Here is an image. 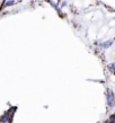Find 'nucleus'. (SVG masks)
<instances>
[{
  "mask_svg": "<svg viewBox=\"0 0 115 123\" xmlns=\"http://www.w3.org/2000/svg\"><path fill=\"white\" fill-rule=\"evenodd\" d=\"M107 102H108V105L109 106H113L114 105V96H113V93L108 90L107 93Z\"/></svg>",
  "mask_w": 115,
  "mask_h": 123,
  "instance_id": "f257e3e1",
  "label": "nucleus"
}]
</instances>
